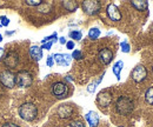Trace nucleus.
<instances>
[{"instance_id": "nucleus-1", "label": "nucleus", "mask_w": 153, "mask_h": 127, "mask_svg": "<svg viewBox=\"0 0 153 127\" xmlns=\"http://www.w3.org/2000/svg\"><path fill=\"white\" fill-rule=\"evenodd\" d=\"M19 117L22 120L33 121L38 115V108L33 102H24L18 109Z\"/></svg>"}, {"instance_id": "nucleus-2", "label": "nucleus", "mask_w": 153, "mask_h": 127, "mask_svg": "<svg viewBox=\"0 0 153 127\" xmlns=\"http://www.w3.org/2000/svg\"><path fill=\"white\" fill-rule=\"evenodd\" d=\"M134 108L133 101L131 100V98L121 95L118 98L117 102H115V111L121 114V115H128L132 113V111Z\"/></svg>"}, {"instance_id": "nucleus-3", "label": "nucleus", "mask_w": 153, "mask_h": 127, "mask_svg": "<svg viewBox=\"0 0 153 127\" xmlns=\"http://www.w3.org/2000/svg\"><path fill=\"white\" fill-rule=\"evenodd\" d=\"M0 85L4 88L11 90L16 86V74L11 70H5L0 73Z\"/></svg>"}, {"instance_id": "nucleus-4", "label": "nucleus", "mask_w": 153, "mask_h": 127, "mask_svg": "<svg viewBox=\"0 0 153 127\" xmlns=\"http://www.w3.org/2000/svg\"><path fill=\"white\" fill-rule=\"evenodd\" d=\"M33 82V76L31 72L26 70H21L16 74V85L19 87H30Z\"/></svg>"}, {"instance_id": "nucleus-5", "label": "nucleus", "mask_w": 153, "mask_h": 127, "mask_svg": "<svg viewBox=\"0 0 153 127\" xmlns=\"http://www.w3.org/2000/svg\"><path fill=\"white\" fill-rule=\"evenodd\" d=\"M52 94L57 99H65L68 95V86L62 81H57L52 85Z\"/></svg>"}, {"instance_id": "nucleus-6", "label": "nucleus", "mask_w": 153, "mask_h": 127, "mask_svg": "<svg viewBox=\"0 0 153 127\" xmlns=\"http://www.w3.org/2000/svg\"><path fill=\"white\" fill-rule=\"evenodd\" d=\"M81 7L84 10V12L88 16H94L97 13H99L100 11V2L99 1H92V0H87V1H84L81 4Z\"/></svg>"}, {"instance_id": "nucleus-7", "label": "nucleus", "mask_w": 153, "mask_h": 127, "mask_svg": "<svg viewBox=\"0 0 153 127\" xmlns=\"http://www.w3.org/2000/svg\"><path fill=\"white\" fill-rule=\"evenodd\" d=\"M147 76V71L143 65H137L131 72V78L135 82H143Z\"/></svg>"}, {"instance_id": "nucleus-8", "label": "nucleus", "mask_w": 153, "mask_h": 127, "mask_svg": "<svg viewBox=\"0 0 153 127\" xmlns=\"http://www.w3.org/2000/svg\"><path fill=\"white\" fill-rule=\"evenodd\" d=\"M19 62V55L17 52L14 51H8L6 55H5V60H4V65L11 70V68H14Z\"/></svg>"}, {"instance_id": "nucleus-9", "label": "nucleus", "mask_w": 153, "mask_h": 127, "mask_svg": "<svg viewBox=\"0 0 153 127\" xmlns=\"http://www.w3.org/2000/svg\"><path fill=\"white\" fill-rule=\"evenodd\" d=\"M112 101V94L110 93L108 91H102L99 93L98 98H97V102L98 105L101 107V108H106L110 106Z\"/></svg>"}, {"instance_id": "nucleus-10", "label": "nucleus", "mask_w": 153, "mask_h": 127, "mask_svg": "<svg viewBox=\"0 0 153 127\" xmlns=\"http://www.w3.org/2000/svg\"><path fill=\"white\" fill-rule=\"evenodd\" d=\"M98 58H99V60H100L104 65H108V64H111V61L113 60V52H112L110 48H107V47L101 48V50L99 51V53H98Z\"/></svg>"}, {"instance_id": "nucleus-11", "label": "nucleus", "mask_w": 153, "mask_h": 127, "mask_svg": "<svg viewBox=\"0 0 153 127\" xmlns=\"http://www.w3.org/2000/svg\"><path fill=\"white\" fill-rule=\"evenodd\" d=\"M106 13H107V17L112 21H119L121 19V13L114 4H110L106 7Z\"/></svg>"}, {"instance_id": "nucleus-12", "label": "nucleus", "mask_w": 153, "mask_h": 127, "mask_svg": "<svg viewBox=\"0 0 153 127\" xmlns=\"http://www.w3.org/2000/svg\"><path fill=\"white\" fill-rule=\"evenodd\" d=\"M58 115L62 119H66V118H70L73 113V108L70 104H64V105H60L57 109Z\"/></svg>"}, {"instance_id": "nucleus-13", "label": "nucleus", "mask_w": 153, "mask_h": 127, "mask_svg": "<svg viewBox=\"0 0 153 127\" xmlns=\"http://www.w3.org/2000/svg\"><path fill=\"white\" fill-rule=\"evenodd\" d=\"M53 59H54V61L57 62L58 65H60V66H68L71 60H72V56L70 54L56 53V54H53Z\"/></svg>"}, {"instance_id": "nucleus-14", "label": "nucleus", "mask_w": 153, "mask_h": 127, "mask_svg": "<svg viewBox=\"0 0 153 127\" xmlns=\"http://www.w3.org/2000/svg\"><path fill=\"white\" fill-rule=\"evenodd\" d=\"M42 55H44V53H42L41 47H39L37 45H33V46L30 47V56H31L33 60H36V61L41 60Z\"/></svg>"}, {"instance_id": "nucleus-15", "label": "nucleus", "mask_w": 153, "mask_h": 127, "mask_svg": "<svg viewBox=\"0 0 153 127\" xmlns=\"http://www.w3.org/2000/svg\"><path fill=\"white\" fill-rule=\"evenodd\" d=\"M86 120H87V123H88V125L90 127H97L98 126V124H99V117H98V114H97L96 112H93V111H90L87 114H86Z\"/></svg>"}, {"instance_id": "nucleus-16", "label": "nucleus", "mask_w": 153, "mask_h": 127, "mask_svg": "<svg viewBox=\"0 0 153 127\" xmlns=\"http://www.w3.org/2000/svg\"><path fill=\"white\" fill-rule=\"evenodd\" d=\"M131 5L138 11H146L149 7V2L145 0H133V1H131Z\"/></svg>"}, {"instance_id": "nucleus-17", "label": "nucleus", "mask_w": 153, "mask_h": 127, "mask_svg": "<svg viewBox=\"0 0 153 127\" xmlns=\"http://www.w3.org/2000/svg\"><path fill=\"white\" fill-rule=\"evenodd\" d=\"M123 67H124V62H123L121 60L117 61L114 65H113V73H114V75L117 76L118 80H120V74H121Z\"/></svg>"}, {"instance_id": "nucleus-18", "label": "nucleus", "mask_w": 153, "mask_h": 127, "mask_svg": "<svg viewBox=\"0 0 153 127\" xmlns=\"http://www.w3.org/2000/svg\"><path fill=\"white\" fill-rule=\"evenodd\" d=\"M62 6L67 11H70V12H74L76 8H78V4H76V1H64L62 2Z\"/></svg>"}, {"instance_id": "nucleus-19", "label": "nucleus", "mask_w": 153, "mask_h": 127, "mask_svg": "<svg viewBox=\"0 0 153 127\" xmlns=\"http://www.w3.org/2000/svg\"><path fill=\"white\" fill-rule=\"evenodd\" d=\"M100 36V30L98 27H92L90 31H88V38L91 40H97Z\"/></svg>"}, {"instance_id": "nucleus-20", "label": "nucleus", "mask_w": 153, "mask_h": 127, "mask_svg": "<svg viewBox=\"0 0 153 127\" xmlns=\"http://www.w3.org/2000/svg\"><path fill=\"white\" fill-rule=\"evenodd\" d=\"M145 100L150 105H153V87H150V88L146 90V92H145Z\"/></svg>"}, {"instance_id": "nucleus-21", "label": "nucleus", "mask_w": 153, "mask_h": 127, "mask_svg": "<svg viewBox=\"0 0 153 127\" xmlns=\"http://www.w3.org/2000/svg\"><path fill=\"white\" fill-rule=\"evenodd\" d=\"M68 36L71 39H74L76 41H79V40H81L82 39V33L80 32V31H78V30H73V31H71L70 33H68Z\"/></svg>"}, {"instance_id": "nucleus-22", "label": "nucleus", "mask_w": 153, "mask_h": 127, "mask_svg": "<svg viewBox=\"0 0 153 127\" xmlns=\"http://www.w3.org/2000/svg\"><path fill=\"white\" fill-rule=\"evenodd\" d=\"M102 76H104V74H102V75H101L100 78H99V80H97L96 82H92V84H90V85H88V87H87V91L90 92V93H93V92L96 91L97 85L101 82V80H102Z\"/></svg>"}, {"instance_id": "nucleus-23", "label": "nucleus", "mask_w": 153, "mask_h": 127, "mask_svg": "<svg viewBox=\"0 0 153 127\" xmlns=\"http://www.w3.org/2000/svg\"><path fill=\"white\" fill-rule=\"evenodd\" d=\"M57 40H58L57 33H53L52 36H46V38H44V39L41 40V44H45V42H48V41H53V42H56Z\"/></svg>"}, {"instance_id": "nucleus-24", "label": "nucleus", "mask_w": 153, "mask_h": 127, "mask_svg": "<svg viewBox=\"0 0 153 127\" xmlns=\"http://www.w3.org/2000/svg\"><path fill=\"white\" fill-rule=\"evenodd\" d=\"M120 47H121V51L124 53H128L131 51V46H130V44L127 41H121L120 42Z\"/></svg>"}, {"instance_id": "nucleus-25", "label": "nucleus", "mask_w": 153, "mask_h": 127, "mask_svg": "<svg viewBox=\"0 0 153 127\" xmlns=\"http://www.w3.org/2000/svg\"><path fill=\"white\" fill-rule=\"evenodd\" d=\"M71 56H72L73 59H76V60H80V59H82V53H81V51H79V50H74V51L72 52Z\"/></svg>"}, {"instance_id": "nucleus-26", "label": "nucleus", "mask_w": 153, "mask_h": 127, "mask_svg": "<svg viewBox=\"0 0 153 127\" xmlns=\"http://www.w3.org/2000/svg\"><path fill=\"white\" fill-rule=\"evenodd\" d=\"M25 2H26V5H28V6H40V5L42 4L41 0H26Z\"/></svg>"}, {"instance_id": "nucleus-27", "label": "nucleus", "mask_w": 153, "mask_h": 127, "mask_svg": "<svg viewBox=\"0 0 153 127\" xmlns=\"http://www.w3.org/2000/svg\"><path fill=\"white\" fill-rule=\"evenodd\" d=\"M0 24H1V26L7 27V26L10 25V19L7 18L6 16H1V17H0Z\"/></svg>"}, {"instance_id": "nucleus-28", "label": "nucleus", "mask_w": 153, "mask_h": 127, "mask_svg": "<svg viewBox=\"0 0 153 127\" xmlns=\"http://www.w3.org/2000/svg\"><path fill=\"white\" fill-rule=\"evenodd\" d=\"M53 44H54L53 41L45 42V44H42V45H41V50H47V51H48V50H51V47L53 46Z\"/></svg>"}, {"instance_id": "nucleus-29", "label": "nucleus", "mask_w": 153, "mask_h": 127, "mask_svg": "<svg viewBox=\"0 0 153 127\" xmlns=\"http://www.w3.org/2000/svg\"><path fill=\"white\" fill-rule=\"evenodd\" d=\"M46 65H47L48 67H52V66L54 65V59H53V55H48V56H47Z\"/></svg>"}, {"instance_id": "nucleus-30", "label": "nucleus", "mask_w": 153, "mask_h": 127, "mask_svg": "<svg viewBox=\"0 0 153 127\" xmlns=\"http://www.w3.org/2000/svg\"><path fill=\"white\" fill-rule=\"evenodd\" d=\"M70 127H86L85 126V124L82 123V121H73L71 125H70Z\"/></svg>"}, {"instance_id": "nucleus-31", "label": "nucleus", "mask_w": 153, "mask_h": 127, "mask_svg": "<svg viewBox=\"0 0 153 127\" xmlns=\"http://www.w3.org/2000/svg\"><path fill=\"white\" fill-rule=\"evenodd\" d=\"M66 47H67V50H74V41H67Z\"/></svg>"}, {"instance_id": "nucleus-32", "label": "nucleus", "mask_w": 153, "mask_h": 127, "mask_svg": "<svg viewBox=\"0 0 153 127\" xmlns=\"http://www.w3.org/2000/svg\"><path fill=\"white\" fill-rule=\"evenodd\" d=\"M1 127H20V126L19 125H17V124H13V123H7V124L2 125Z\"/></svg>"}, {"instance_id": "nucleus-33", "label": "nucleus", "mask_w": 153, "mask_h": 127, "mask_svg": "<svg viewBox=\"0 0 153 127\" xmlns=\"http://www.w3.org/2000/svg\"><path fill=\"white\" fill-rule=\"evenodd\" d=\"M59 42L61 44V45H66V39H65V36H61V38H59Z\"/></svg>"}, {"instance_id": "nucleus-34", "label": "nucleus", "mask_w": 153, "mask_h": 127, "mask_svg": "<svg viewBox=\"0 0 153 127\" xmlns=\"http://www.w3.org/2000/svg\"><path fill=\"white\" fill-rule=\"evenodd\" d=\"M4 54H5V48H4V47H0V60L2 59Z\"/></svg>"}, {"instance_id": "nucleus-35", "label": "nucleus", "mask_w": 153, "mask_h": 127, "mask_svg": "<svg viewBox=\"0 0 153 127\" xmlns=\"http://www.w3.org/2000/svg\"><path fill=\"white\" fill-rule=\"evenodd\" d=\"M14 33H16V31H11V32H10V31H7V32H5V34H6V36H12V34H14Z\"/></svg>"}, {"instance_id": "nucleus-36", "label": "nucleus", "mask_w": 153, "mask_h": 127, "mask_svg": "<svg viewBox=\"0 0 153 127\" xmlns=\"http://www.w3.org/2000/svg\"><path fill=\"white\" fill-rule=\"evenodd\" d=\"M66 79H67V80H70V81H72V80H73V79L71 78V75H67V76H66Z\"/></svg>"}, {"instance_id": "nucleus-37", "label": "nucleus", "mask_w": 153, "mask_h": 127, "mask_svg": "<svg viewBox=\"0 0 153 127\" xmlns=\"http://www.w3.org/2000/svg\"><path fill=\"white\" fill-rule=\"evenodd\" d=\"M5 6V2L4 1H0V7H4Z\"/></svg>"}, {"instance_id": "nucleus-38", "label": "nucleus", "mask_w": 153, "mask_h": 127, "mask_svg": "<svg viewBox=\"0 0 153 127\" xmlns=\"http://www.w3.org/2000/svg\"><path fill=\"white\" fill-rule=\"evenodd\" d=\"M1 41H2V36L0 34V42H1Z\"/></svg>"}, {"instance_id": "nucleus-39", "label": "nucleus", "mask_w": 153, "mask_h": 127, "mask_svg": "<svg viewBox=\"0 0 153 127\" xmlns=\"http://www.w3.org/2000/svg\"><path fill=\"white\" fill-rule=\"evenodd\" d=\"M152 72H153V66H152Z\"/></svg>"}, {"instance_id": "nucleus-40", "label": "nucleus", "mask_w": 153, "mask_h": 127, "mask_svg": "<svg viewBox=\"0 0 153 127\" xmlns=\"http://www.w3.org/2000/svg\"><path fill=\"white\" fill-rule=\"evenodd\" d=\"M119 127H123V126H119Z\"/></svg>"}]
</instances>
